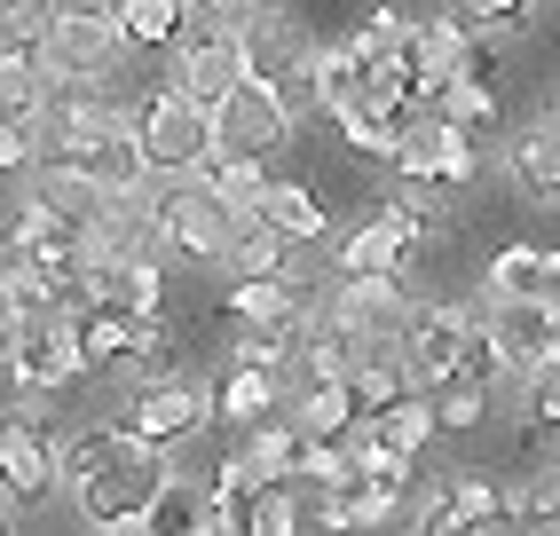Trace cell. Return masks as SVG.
Returning a JSON list of instances; mask_svg holds the SVG:
<instances>
[{"instance_id": "cell-40", "label": "cell", "mask_w": 560, "mask_h": 536, "mask_svg": "<svg viewBox=\"0 0 560 536\" xmlns=\"http://www.w3.org/2000/svg\"><path fill=\"white\" fill-rule=\"evenodd\" d=\"M402 9H363V24L348 32V48H355V63H387L395 48H402Z\"/></svg>"}, {"instance_id": "cell-18", "label": "cell", "mask_w": 560, "mask_h": 536, "mask_svg": "<svg viewBox=\"0 0 560 536\" xmlns=\"http://www.w3.org/2000/svg\"><path fill=\"white\" fill-rule=\"evenodd\" d=\"M419 378H410V363H402V348L387 356V348H363L355 356V371H348V395H355V427L363 418H380V410H395Z\"/></svg>"}, {"instance_id": "cell-21", "label": "cell", "mask_w": 560, "mask_h": 536, "mask_svg": "<svg viewBox=\"0 0 560 536\" xmlns=\"http://www.w3.org/2000/svg\"><path fill=\"white\" fill-rule=\"evenodd\" d=\"M513 182L537 206H560V119H537V127L513 135Z\"/></svg>"}, {"instance_id": "cell-17", "label": "cell", "mask_w": 560, "mask_h": 536, "mask_svg": "<svg viewBox=\"0 0 560 536\" xmlns=\"http://www.w3.org/2000/svg\"><path fill=\"white\" fill-rule=\"evenodd\" d=\"M253 213L269 221L284 245H316L324 229H331V206L316 198L308 182H269V189H260V206H253Z\"/></svg>"}, {"instance_id": "cell-9", "label": "cell", "mask_w": 560, "mask_h": 536, "mask_svg": "<svg viewBox=\"0 0 560 536\" xmlns=\"http://www.w3.org/2000/svg\"><path fill=\"white\" fill-rule=\"evenodd\" d=\"M127 434H142L151 450H166V442H190L198 427H213V387L206 378H182V371H166V378H142V395L127 403V418H119Z\"/></svg>"}, {"instance_id": "cell-30", "label": "cell", "mask_w": 560, "mask_h": 536, "mask_svg": "<svg viewBox=\"0 0 560 536\" xmlns=\"http://www.w3.org/2000/svg\"><path fill=\"white\" fill-rule=\"evenodd\" d=\"M198 528H206V489L182 481V474H166L159 497L142 505V536H198Z\"/></svg>"}, {"instance_id": "cell-39", "label": "cell", "mask_w": 560, "mask_h": 536, "mask_svg": "<svg viewBox=\"0 0 560 536\" xmlns=\"http://www.w3.org/2000/svg\"><path fill=\"white\" fill-rule=\"evenodd\" d=\"M442 497H451V505H458V513L474 521V536L505 521V489H498L490 474H458V481H451V489H442Z\"/></svg>"}, {"instance_id": "cell-20", "label": "cell", "mask_w": 560, "mask_h": 536, "mask_svg": "<svg viewBox=\"0 0 560 536\" xmlns=\"http://www.w3.org/2000/svg\"><path fill=\"white\" fill-rule=\"evenodd\" d=\"M277 403H284V395H277V371H237V363H230V378L213 387V418H221V427H237V434L269 427Z\"/></svg>"}, {"instance_id": "cell-45", "label": "cell", "mask_w": 560, "mask_h": 536, "mask_svg": "<svg viewBox=\"0 0 560 536\" xmlns=\"http://www.w3.org/2000/svg\"><path fill=\"white\" fill-rule=\"evenodd\" d=\"M481 410H490V395H481V387H434V427L466 434V427H481Z\"/></svg>"}, {"instance_id": "cell-32", "label": "cell", "mask_w": 560, "mask_h": 536, "mask_svg": "<svg viewBox=\"0 0 560 536\" xmlns=\"http://www.w3.org/2000/svg\"><path fill=\"white\" fill-rule=\"evenodd\" d=\"M363 434L380 442V450H395V457H419V450L434 442V403H419V395H402L395 410H380V418H363Z\"/></svg>"}, {"instance_id": "cell-15", "label": "cell", "mask_w": 560, "mask_h": 536, "mask_svg": "<svg viewBox=\"0 0 560 536\" xmlns=\"http://www.w3.org/2000/svg\"><path fill=\"white\" fill-rule=\"evenodd\" d=\"M481 324H490V339H498V356H505V371H545L552 363V308L545 300H490V308H481Z\"/></svg>"}, {"instance_id": "cell-36", "label": "cell", "mask_w": 560, "mask_h": 536, "mask_svg": "<svg viewBox=\"0 0 560 536\" xmlns=\"http://www.w3.org/2000/svg\"><path fill=\"white\" fill-rule=\"evenodd\" d=\"M434 119H451L458 135H490L498 127V95L474 88V80H451V88L434 95Z\"/></svg>"}, {"instance_id": "cell-10", "label": "cell", "mask_w": 560, "mask_h": 536, "mask_svg": "<svg viewBox=\"0 0 560 536\" xmlns=\"http://www.w3.org/2000/svg\"><path fill=\"white\" fill-rule=\"evenodd\" d=\"M474 324H481V308H466V300H427V308H410L402 316V363H410V378H419V387H442Z\"/></svg>"}, {"instance_id": "cell-48", "label": "cell", "mask_w": 560, "mask_h": 536, "mask_svg": "<svg viewBox=\"0 0 560 536\" xmlns=\"http://www.w3.org/2000/svg\"><path fill=\"white\" fill-rule=\"evenodd\" d=\"M16 166H40V127L0 119V174H16Z\"/></svg>"}, {"instance_id": "cell-23", "label": "cell", "mask_w": 560, "mask_h": 536, "mask_svg": "<svg viewBox=\"0 0 560 536\" xmlns=\"http://www.w3.org/2000/svg\"><path fill=\"white\" fill-rule=\"evenodd\" d=\"M32 206H40V213H56L63 229H95V213H103L110 198H103L95 182L63 174V166H40V174H32Z\"/></svg>"}, {"instance_id": "cell-6", "label": "cell", "mask_w": 560, "mask_h": 536, "mask_svg": "<svg viewBox=\"0 0 560 536\" xmlns=\"http://www.w3.org/2000/svg\"><path fill=\"white\" fill-rule=\"evenodd\" d=\"M80 371H88V348H80V331H71V316L16 324L9 339H0V378L24 387V395H63Z\"/></svg>"}, {"instance_id": "cell-47", "label": "cell", "mask_w": 560, "mask_h": 536, "mask_svg": "<svg viewBox=\"0 0 560 536\" xmlns=\"http://www.w3.org/2000/svg\"><path fill=\"white\" fill-rule=\"evenodd\" d=\"M340 474H348V442H308L301 434V481L324 489V481H340Z\"/></svg>"}, {"instance_id": "cell-44", "label": "cell", "mask_w": 560, "mask_h": 536, "mask_svg": "<svg viewBox=\"0 0 560 536\" xmlns=\"http://www.w3.org/2000/svg\"><path fill=\"white\" fill-rule=\"evenodd\" d=\"M245 536H301V505L284 489H260L253 513H245Z\"/></svg>"}, {"instance_id": "cell-49", "label": "cell", "mask_w": 560, "mask_h": 536, "mask_svg": "<svg viewBox=\"0 0 560 536\" xmlns=\"http://www.w3.org/2000/svg\"><path fill=\"white\" fill-rule=\"evenodd\" d=\"M410 536H474V521H466V513L451 505V497L434 489V497H427V513H419V528H410Z\"/></svg>"}, {"instance_id": "cell-54", "label": "cell", "mask_w": 560, "mask_h": 536, "mask_svg": "<svg viewBox=\"0 0 560 536\" xmlns=\"http://www.w3.org/2000/svg\"><path fill=\"white\" fill-rule=\"evenodd\" d=\"M552 119H560V110H552Z\"/></svg>"}, {"instance_id": "cell-37", "label": "cell", "mask_w": 560, "mask_h": 536, "mask_svg": "<svg viewBox=\"0 0 560 536\" xmlns=\"http://www.w3.org/2000/svg\"><path fill=\"white\" fill-rule=\"evenodd\" d=\"M505 378V356H498V339H490V324H474L466 331V348H458V363H451V378H442V387H481L490 395Z\"/></svg>"}, {"instance_id": "cell-42", "label": "cell", "mask_w": 560, "mask_h": 536, "mask_svg": "<svg viewBox=\"0 0 560 536\" xmlns=\"http://www.w3.org/2000/svg\"><path fill=\"white\" fill-rule=\"evenodd\" d=\"M537 292V245H505L490 260V300H529Z\"/></svg>"}, {"instance_id": "cell-41", "label": "cell", "mask_w": 560, "mask_h": 536, "mask_svg": "<svg viewBox=\"0 0 560 536\" xmlns=\"http://www.w3.org/2000/svg\"><path fill=\"white\" fill-rule=\"evenodd\" d=\"M529 16H537V0H458V24L474 32H529Z\"/></svg>"}, {"instance_id": "cell-1", "label": "cell", "mask_w": 560, "mask_h": 536, "mask_svg": "<svg viewBox=\"0 0 560 536\" xmlns=\"http://www.w3.org/2000/svg\"><path fill=\"white\" fill-rule=\"evenodd\" d=\"M237 40H245V80L253 88H269L292 119H308L316 110V95H308V63H316V40L301 24H292L284 9H269V0H260V9L237 24Z\"/></svg>"}, {"instance_id": "cell-28", "label": "cell", "mask_w": 560, "mask_h": 536, "mask_svg": "<svg viewBox=\"0 0 560 536\" xmlns=\"http://www.w3.org/2000/svg\"><path fill=\"white\" fill-rule=\"evenodd\" d=\"M198 182H206L230 213H253V206H260V189H269V166H260V159H237V150H206Z\"/></svg>"}, {"instance_id": "cell-2", "label": "cell", "mask_w": 560, "mask_h": 536, "mask_svg": "<svg viewBox=\"0 0 560 536\" xmlns=\"http://www.w3.org/2000/svg\"><path fill=\"white\" fill-rule=\"evenodd\" d=\"M159 80H166V95H182L190 110H206V119H213V110L237 95V80H245V40H237V24H213V16L190 24V32L166 48V71H159Z\"/></svg>"}, {"instance_id": "cell-27", "label": "cell", "mask_w": 560, "mask_h": 536, "mask_svg": "<svg viewBox=\"0 0 560 536\" xmlns=\"http://www.w3.org/2000/svg\"><path fill=\"white\" fill-rule=\"evenodd\" d=\"M190 32V0H119V40L127 48H174Z\"/></svg>"}, {"instance_id": "cell-46", "label": "cell", "mask_w": 560, "mask_h": 536, "mask_svg": "<svg viewBox=\"0 0 560 536\" xmlns=\"http://www.w3.org/2000/svg\"><path fill=\"white\" fill-rule=\"evenodd\" d=\"M529 427H545V434H560V363H545V371H529Z\"/></svg>"}, {"instance_id": "cell-43", "label": "cell", "mask_w": 560, "mask_h": 536, "mask_svg": "<svg viewBox=\"0 0 560 536\" xmlns=\"http://www.w3.org/2000/svg\"><path fill=\"white\" fill-rule=\"evenodd\" d=\"M142 378H166V363H174V324L166 316H142L135 324V356H127Z\"/></svg>"}, {"instance_id": "cell-29", "label": "cell", "mask_w": 560, "mask_h": 536, "mask_svg": "<svg viewBox=\"0 0 560 536\" xmlns=\"http://www.w3.org/2000/svg\"><path fill=\"white\" fill-rule=\"evenodd\" d=\"M301 434H308V442H348V434H355V395H348V378H308V387H301Z\"/></svg>"}, {"instance_id": "cell-4", "label": "cell", "mask_w": 560, "mask_h": 536, "mask_svg": "<svg viewBox=\"0 0 560 536\" xmlns=\"http://www.w3.org/2000/svg\"><path fill=\"white\" fill-rule=\"evenodd\" d=\"M127 127H135V142H142V159H151V174H198L206 150H213V119H206V110H190L182 95H166V88L135 95V103H127Z\"/></svg>"}, {"instance_id": "cell-8", "label": "cell", "mask_w": 560, "mask_h": 536, "mask_svg": "<svg viewBox=\"0 0 560 536\" xmlns=\"http://www.w3.org/2000/svg\"><path fill=\"white\" fill-rule=\"evenodd\" d=\"M151 213H159V253H190V260L230 253V206H221L198 174H182L174 189H159Z\"/></svg>"}, {"instance_id": "cell-38", "label": "cell", "mask_w": 560, "mask_h": 536, "mask_svg": "<svg viewBox=\"0 0 560 536\" xmlns=\"http://www.w3.org/2000/svg\"><path fill=\"white\" fill-rule=\"evenodd\" d=\"M237 371H284L292 363V324H245L237 348H230Z\"/></svg>"}, {"instance_id": "cell-7", "label": "cell", "mask_w": 560, "mask_h": 536, "mask_svg": "<svg viewBox=\"0 0 560 536\" xmlns=\"http://www.w3.org/2000/svg\"><path fill=\"white\" fill-rule=\"evenodd\" d=\"M387 166L402 174V189H466L481 174V150H474V135H458L451 119H434V110H427V119L402 127Z\"/></svg>"}, {"instance_id": "cell-26", "label": "cell", "mask_w": 560, "mask_h": 536, "mask_svg": "<svg viewBox=\"0 0 560 536\" xmlns=\"http://www.w3.org/2000/svg\"><path fill=\"white\" fill-rule=\"evenodd\" d=\"M237 457H245V474H253L260 489H284L292 474H301V434L269 418V427H253V434L237 442Z\"/></svg>"}, {"instance_id": "cell-51", "label": "cell", "mask_w": 560, "mask_h": 536, "mask_svg": "<svg viewBox=\"0 0 560 536\" xmlns=\"http://www.w3.org/2000/svg\"><path fill=\"white\" fill-rule=\"evenodd\" d=\"M190 9H206L213 24H245V16L260 9V0H190Z\"/></svg>"}, {"instance_id": "cell-35", "label": "cell", "mask_w": 560, "mask_h": 536, "mask_svg": "<svg viewBox=\"0 0 560 536\" xmlns=\"http://www.w3.org/2000/svg\"><path fill=\"white\" fill-rule=\"evenodd\" d=\"M127 450V427L110 418V427H88V434H71V442H56V481H88L103 457H119Z\"/></svg>"}, {"instance_id": "cell-11", "label": "cell", "mask_w": 560, "mask_h": 536, "mask_svg": "<svg viewBox=\"0 0 560 536\" xmlns=\"http://www.w3.org/2000/svg\"><path fill=\"white\" fill-rule=\"evenodd\" d=\"M316 308H324V324H340L355 348H380L387 331H402L410 300H402L395 277H331V292L316 300Z\"/></svg>"}, {"instance_id": "cell-31", "label": "cell", "mask_w": 560, "mask_h": 536, "mask_svg": "<svg viewBox=\"0 0 560 536\" xmlns=\"http://www.w3.org/2000/svg\"><path fill=\"white\" fill-rule=\"evenodd\" d=\"M355 88H363L355 48H348V40H316V63H308V95H316V110H348Z\"/></svg>"}, {"instance_id": "cell-24", "label": "cell", "mask_w": 560, "mask_h": 536, "mask_svg": "<svg viewBox=\"0 0 560 536\" xmlns=\"http://www.w3.org/2000/svg\"><path fill=\"white\" fill-rule=\"evenodd\" d=\"M284 253H292V245H284L260 213H230V253H221V260H230L237 277H292Z\"/></svg>"}, {"instance_id": "cell-52", "label": "cell", "mask_w": 560, "mask_h": 536, "mask_svg": "<svg viewBox=\"0 0 560 536\" xmlns=\"http://www.w3.org/2000/svg\"><path fill=\"white\" fill-rule=\"evenodd\" d=\"M0 536H16V528H9V513H0Z\"/></svg>"}, {"instance_id": "cell-14", "label": "cell", "mask_w": 560, "mask_h": 536, "mask_svg": "<svg viewBox=\"0 0 560 536\" xmlns=\"http://www.w3.org/2000/svg\"><path fill=\"white\" fill-rule=\"evenodd\" d=\"M48 489H56V442L24 410H9L0 418V497L9 505H40Z\"/></svg>"}, {"instance_id": "cell-25", "label": "cell", "mask_w": 560, "mask_h": 536, "mask_svg": "<svg viewBox=\"0 0 560 536\" xmlns=\"http://www.w3.org/2000/svg\"><path fill=\"white\" fill-rule=\"evenodd\" d=\"M301 308L308 300H301L292 277H237L230 284V316L237 324H301Z\"/></svg>"}, {"instance_id": "cell-3", "label": "cell", "mask_w": 560, "mask_h": 536, "mask_svg": "<svg viewBox=\"0 0 560 536\" xmlns=\"http://www.w3.org/2000/svg\"><path fill=\"white\" fill-rule=\"evenodd\" d=\"M159 481H166V457L142 442V434H127V450L103 457L88 481H71V497H80V513H88L95 528H127V521H142V505L159 497Z\"/></svg>"}, {"instance_id": "cell-34", "label": "cell", "mask_w": 560, "mask_h": 536, "mask_svg": "<svg viewBox=\"0 0 560 536\" xmlns=\"http://www.w3.org/2000/svg\"><path fill=\"white\" fill-rule=\"evenodd\" d=\"M340 119V135H348V150L355 159H395V142H402V119H387V110H371V103H348V110H331Z\"/></svg>"}, {"instance_id": "cell-33", "label": "cell", "mask_w": 560, "mask_h": 536, "mask_svg": "<svg viewBox=\"0 0 560 536\" xmlns=\"http://www.w3.org/2000/svg\"><path fill=\"white\" fill-rule=\"evenodd\" d=\"M505 521H521V528H560V457H545L521 489H505Z\"/></svg>"}, {"instance_id": "cell-19", "label": "cell", "mask_w": 560, "mask_h": 536, "mask_svg": "<svg viewBox=\"0 0 560 536\" xmlns=\"http://www.w3.org/2000/svg\"><path fill=\"white\" fill-rule=\"evenodd\" d=\"M135 324L142 316H127L119 300H88V308L71 316V331H80V348H88V371H119L135 356Z\"/></svg>"}, {"instance_id": "cell-12", "label": "cell", "mask_w": 560, "mask_h": 536, "mask_svg": "<svg viewBox=\"0 0 560 536\" xmlns=\"http://www.w3.org/2000/svg\"><path fill=\"white\" fill-rule=\"evenodd\" d=\"M292 110L269 95V88H253V80H237V95L213 110V150H237V159H269V150H284L292 142Z\"/></svg>"}, {"instance_id": "cell-16", "label": "cell", "mask_w": 560, "mask_h": 536, "mask_svg": "<svg viewBox=\"0 0 560 536\" xmlns=\"http://www.w3.org/2000/svg\"><path fill=\"white\" fill-rule=\"evenodd\" d=\"M88 284H95V300H119L127 316H166V268H159V253L88 260Z\"/></svg>"}, {"instance_id": "cell-50", "label": "cell", "mask_w": 560, "mask_h": 536, "mask_svg": "<svg viewBox=\"0 0 560 536\" xmlns=\"http://www.w3.org/2000/svg\"><path fill=\"white\" fill-rule=\"evenodd\" d=\"M529 300H545V308L560 316V253H537V292Z\"/></svg>"}, {"instance_id": "cell-13", "label": "cell", "mask_w": 560, "mask_h": 536, "mask_svg": "<svg viewBox=\"0 0 560 536\" xmlns=\"http://www.w3.org/2000/svg\"><path fill=\"white\" fill-rule=\"evenodd\" d=\"M474 48V32L458 16H427L402 32V71H410V95H419V110H434V95L458 80V63Z\"/></svg>"}, {"instance_id": "cell-53", "label": "cell", "mask_w": 560, "mask_h": 536, "mask_svg": "<svg viewBox=\"0 0 560 536\" xmlns=\"http://www.w3.org/2000/svg\"><path fill=\"white\" fill-rule=\"evenodd\" d=\"M198 536H221V528H198Z\"/></svg>"}, {"instance_id": "cell-22", "label": "cell", "mask_w": 560, "mask_h": 536, "mask_svg": "<svg viewBox=\"0 0 560 536\" xmlns=\"http://www.w3.org/2000/svg\"><path fill=\"white\" fill-rule=\"evenodd\" d=\"M56 316H71L63 308V292L40 277V268H24V260H0V324H56Z\"/></svg>"}, {"instance_id": "cell-5", "label": "cell", "mask_w": 560, "mask_h": 536, "mask_svg": "<svg viewBox=\"0 0 560 536\" xmlns=\"http://www.w3.org/2000/svg\"><path fill=\"white\" fill-rule=\"evenodd\" d=\"M40 48H48V71H56V80H88V88H95L103 71L127 56V40H119V9H103V0H71V9L48 16Z\"/></svg>"}]
</instances>
